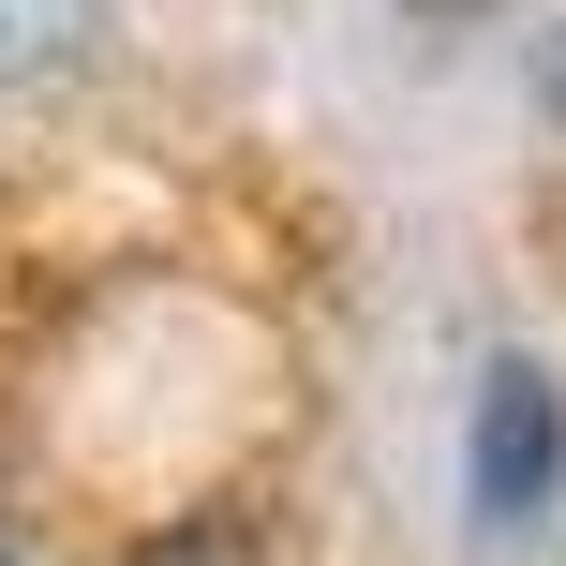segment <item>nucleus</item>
I'll return each mask as SVG.
<instances>
[{"mask_svg": "<svg viewBox=\"0 0 566 566\" xmlns=\"http://www.w3.org/2000/svg\"><path fill=\"white\" fill-rule=\"evenodd\" d=\"M462 507H478L492 552H522L566 507V388L537 358H492L478 402H462Z\"/></svg>", "mask_w": 566, "mask_h": 566, "instance_id": "f257e3e1", "label": "nucleus"}, {"mask_svg": "<svg viewBox=\"0 0 566 566\" xmlns=\"http://www.w3.org/2000/svg\"><path fill=\"white\" fill-rule=\"evenodd\" d=\"M105 45V0H0V90H45Z\"/></svg>", "mask_w": 566, "mask_h": 566, "instance_id": "f03ea898", "label": "nucleus"}, {"mask_svg": "<svg viewBox=\"0 0 566 566\" xmlns=\"http://www.w3.org/2000/svg\"><path fill=\"white\" fill-rule=\"evenodd\" d=\"M537 119H566V15L537 30Z\"/></svg>", "mask_w": 566, "mask_h": 566, "instance_id": "7ed1b4c3", "label": "nucleus"}, {"mask_svg": "<svg viewBox=\"0 0 566 566\" xmlns=\"http://www.w3.org/2000/svg\"><path fill=\"white\" fill-rule=\"evenodd\" d=\"M402 15H432V30H462V15H492V0H402Z\"/></svg>", "mask_w": 566, "mask_h": 566, "instance_id": "20e7f679", "label": "nucleus"}, {"mask_svg": "<svg viewBox=\"0 0 566 566\" xmlns=\"http://www.w3.org/2000/svg\"><path fill=\"white\" fill-rule=\"evenodd\" d=\"M135 566H239V552H195V537H179V552H135Z\"/></svg>", "mask_w": 566, "mask_h": 566, "instance_id": "39448f33", "label": "nucleus"}, {"mask_svg": "<svg viewBox=\"0 0 566 566\" xmlns=\"http://www.w3.org/2000/svg\"><path fill=\"white\" fill-rule=\"evenodd\" d=\"M0 566H30V552H15V537H0Z\"/></svg>", "mask_w": 566, "mask_h": 566, "instance_id": "423d86ee", "label": "nucleus"}]
</instances>
